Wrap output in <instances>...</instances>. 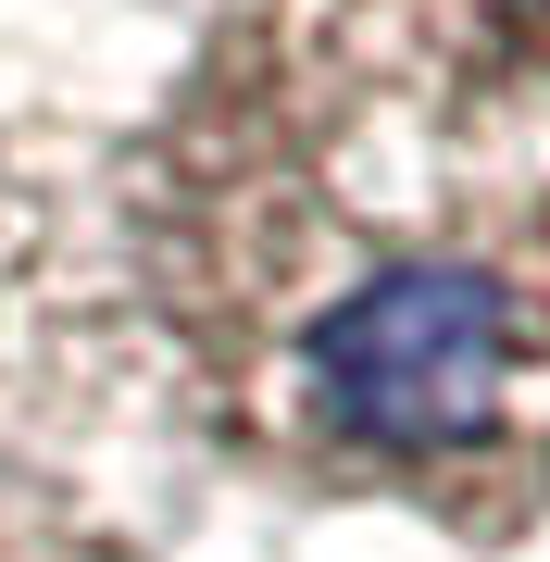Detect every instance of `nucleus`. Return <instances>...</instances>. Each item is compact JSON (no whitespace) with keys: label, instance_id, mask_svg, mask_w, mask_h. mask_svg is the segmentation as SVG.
I'll list each match as a JSON object with an SVG mask.
<instances>
[{"label":"nucleus","instance_id":"nucleus-1","mask_svg":"<svg viewBox=\"0 0 550 562\" xmlns=\"http://www.w3.org/2000/svg\"><path fill=\"white\" fill-rule=\"evenodd\" d=\"M238 462L450 538L550 513V0H238L125 176Z\"/></svg>","mask_w":550,"mask_h":562},{"label":"nucleus","instance_id":"nucleus-2","mask_svg":"<svg viewBox=\"0 0 550 562\" xmlns=\"http://www.w3.org/2000/svg\"><path fill=\"white\" fill-rule=\"evenodd\" d=\"M0 562H125V550H113L76 501H63V487L0 475Z\"/></svg>","mask_w":550,"mask_h":562}]
</instances>
